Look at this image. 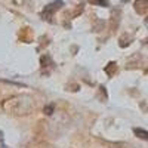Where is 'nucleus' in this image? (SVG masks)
<instances>
[{"label":"nucleus","instance_id":"f257e3e1","mask_svg":"<svg viewBox=\"0 0 148 148\" xmlns=\"http://www.w3.org/2000/svg\"><path fill=\"white\" fill-rule=\"evenodd\" d=\"M62 6H64V3L61 2V0H58V2H53V3H49L47 6H45V9H43V12H42V16H43L46 21H51L52 15L55 14V12H58Z\"/></svg>","mask_w":148,"mask_h":148},{"label":"nucleus","instance_id":"f03ea898","mask_svg":"<svg viewBox=\"0 0 148 148\" xmlns=\"http://www.w3.org/2000/svg\"><path fill=\"white\" fill-rule=\"evenodd\" d=\"M133 8L139 15H144L145 12H148V0H136L133 3Z\"/></svg>","mask_w":148,"mask_h":148},{"label":"nucleus","instance_id":"7ed1b4c3","mask_svg":"<svg viewBox=\"0 0 148 148\" xmlns=\"http://www.w3.org/2000/svg\"><path fill=\"white\" fill-rule=\"evenodd\" d=\"M40 64H42V68H47V67H53L55 65V62L52 61V58L49 56V55H43L42 58H40Z\"/></svg>","mask_w":148,"mask_h":148},{"label":"nucleus","instance_id":"20e7f679","mask_svg":"<svg viewBox=\"0 0 148 148\" xmlns=\"http://www.w3.org/2000/svg\"><path fill=\"white\" fill-rule=\"evenodd\" d=\"M133 133L136 135L139 139L148 141V132H147V130H144V129H141V127H135V129H133Z\"/></svg>","mask_w":148,"mask_h":148},{"label":"nucleus","instance_id":"39448f33","mask_svg":"<svg viewBox=\"0 0 148 148\" xmlns=\"http://www.w3.org/2000/svg\"><path fill=\"white\" fill-rule=\"evenodd\" d=\"M130 42H132V37L127 36V34H123V36L120 37V40H119V46H120V47H126V46L130 45Z\"/></svg>","mask_w":148,"mask_h":148},{"label":"nucleus","instance_id":"423d86ee","mask_svg":"<svg viewBox=\"0 0 148 148\" xmlns=\"http://www.w3.org/2000/svg\"><path fill=\"white\" fill-rule=\"evenodd\" d=\"M117 71V64L116 62H110L107 67H105V73L108 74V76H114Z\"/></svg>","mask_w":148,"mask_h":148},{"label":"nucleus","instance_id":"0eeeda50","mask_svg":"<svg viewBox=\"0 0 148 148\" xmlns=\"http://www.w3.org/2000/svg\"><path fill=\"white\" fill-rule=\"evenodd\" d=\"M90 5H96V6H104V8H108L110 3L107 2V0H89Z\"/></svg>","mask_w":148,"mask_h":148},{"label":"nucleus","instance_id":"6e6552de","mask_svg":"<svg viewBox=\"0 0 148 148\" xmlns=\"http://www.w3.org/2000/svg\"><path fill=\"white\" fill-rule=\"evenodd\" d=\"M53 110H55V105L51 104V105H46V107L43 108V113H45L46 116H52V114H53Z\"/></svg>","mask_w":148,"mask_h":148},{"label":"nucleus","instance_id":"1a4fd4ad","mask_svg":"<svg viewBox=\"0 0 148 148\" xmlns=\"http://www.w3.org/2000/svg\"><path fill=\"white\" fill-rule=\"evenodd\" d=\"M3 141H5V136H3V132L0 130V144H2Z\"/></svg>","mask_w":148,"mask_h":148},{"label":"nucleus","instance_id":"9d476101","mask_svg":"<svg viewBox=\"0 0 148 148\" xmlns=\"http://www.w3.org/2000/svg\"><path fill=\"white\" fill-rule=\"evenodd\" d=\"M0 148H8V147H5V145H3V147H0Z\"/></svg>","mask_w":148,"mask_h":148},{"label":"nucleus","instance_id":"9b49d317","mask_svg":"<svg viewBox=\"0 0 148 148\" xmlns=\"http://www.w3.org/2000/svg\"><path fill=\"white\" fill-rule=\"evenodd\" d=\"M145 43H147V45H148V39H147V40H145Z\"/></svg>","mask_w":148,"mask_h":148}]
</instances>
